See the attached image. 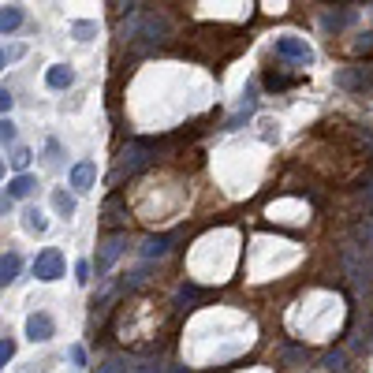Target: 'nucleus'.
<instances>
[{"instance_id": "nucleus-1", "label": "nucleus", "mask_w": 373, "mask_h": 373, "mask_svg": "<svg viewBox=\"0 0 373 373\" xmlns=\"http://www.w3.org/2000/svg\"><path fill=\"white\" fill-rule=\"evenodd\" d=\"M153 153H157V146L153 142H142V138H135V142H127L124 146V153H119V176H135L138 168H146L153 161Z\"/></svg>"}, {"instance_id": "nucleus-2", "label": "nucleus", "mask_w": 373, "mask_h": 373, "mask_svg": "<svg viewBox=\"0 0 373 373\" xmlns=\"http://www.w3.org/2000/svg\"><path fill=\"white\" fill-rule=\"evenodd\" d=\"M34 276L45 280V284H52V280L64 276V254H60V247H45L42 254L34 258Z\"/></svg>"}, {"instance_id": "nucleus-3", "label": "nucleus", "mask_w": 373, "mask_h": 373, "mask_svg": "<svg viewBox=\"0 0 373 373\" xmlns=\"http://www.w3.org/2000/svg\"><path fill=\"white\" fill-rule=\"evenodd\" d=\"M276 52L280 57H288V60H295V64H310L314 60V49L302 42V37H276Z\"/></svg>"}, {"instance_id": "nucleus-4", "label": "nucleus", "mask_w": 373, "mask_h": 373, "mask_svg": "<svg viewBox=\"0 0 373 373\" xmlns=\"http://www.w3.org/2000/svg\"><path fill=\"white\" fill-rule=\"evenodd\" d=\"M52 332H57V321H52L45 310H37V314L26 317V340L45 343V340H52Z\"/></svg>"}, {"instance_id": "nucleus-5", "label": "nucleus", "mask_w": 373, "mask_h": 373, "mask_svg": "<svg viewBox=\"0 0 373 373\" xmlns=\"http://www.w3.org/2000/svg\"><path fill=\"white\" fill-rule=\"evenodd\" d=\"M93 179H97V165H93V161H78L71 168V186H75L78 194L93 191Z\"/></svg>"}, {"instance_id": "nucleus-6", "label": "nucleus", "mask_w": 373, "mask_h": 373, "mask_svg": "<svg viewBox=\"0 0 373 373\" xmlns=\"http://www.w3.org/2000/svg\"><path fill=\"white\" fill-rule=\"evenodd\" d=\"M23 273V258L16 254V250H8V254H0V288H8V284H16Z\"/></svg>"}, {"instance_id": "nucleus-7", "label": "nucleus", "mask_w": 373, "mask_h": 373, "mask_svg": "<svg viewBox=\"0 0 373 373\" xmlns=\"http://www.w3.org/2000/svg\"><path fill=\"white\" fill-rule=\"evenodd\" d=\"M124 254V235H112L109 243H105V250H101V258H97V276H105L112 269V261Z\"/></svg>"}, {"instance_id": "nucleus-8", "label": "nucleus", "mask_w": 373, "mask_h": 373, "mask_svg": "<svg viewBox=\"0 0 373 373\" xmlns=\"http://www.w3.org/2000/svg\"><path fill=\"white\" fill-rule=\"evenodd\" d=\"M75 83V71L68 68V64H52V68L45 71V86L49 90H68Z\"/></svg>"}, {"instance_id": "nucleus-9", "label": "nucleus", "mask_w": 373, "mask_h": 373, "mask_svg": "<svg viewBox=\"0 0 373 373\" xmlns=\"http://www.w3.org/2000/svg\"><path fill=\"white\" fill-rule=\"evenodd\" d=\"M23 19H26L23 4H4V8H0V34L19 30V26H23Z\"/></svg>"}, {"instance_id": "nucleus-10", "label": "nucleus", "mask_w": 373, "mask_h": 373, "mask_svg": "<svg viewBox=\"0 0 373 373\" xmlns=\"http://www.w3.org/2000/svg\"><path fill=\"white\" fill-rule=\"evenodd\" d=\"M172 250V235H150L142 239V258H165Z\"/></svg>"}, {"instance_id": "nucleus-11", "label": "nucleus", "mask_w": 373, "mask_h": 373, "mask_svg": "<svg viewBox=\"0 0 373 373\" xmlns=\"http://www.w3.org/2000/svg\"><path fill=\"white\" fill-rule=\"evenodd\" d=\"M34 186H37V179L26 176V172H19L16 179H8V194L19 202V198H30V194H34Z\"/></svg>"}, {"instance_id": "nucleus-12", "label": "nucleus", "mask_w": 373, "mask_h": 373, "mask_svg": "<svg viewBox=\"0 0 373 373\" xmlns=\"http://www.w3.org/2000/svg\"><path fill=\"white\" fill-rule=\"evenodd\" d=\"M52 209H57L60 217H71V213H75V198L64 191V186H57V191H52Z\"/></svg>"}, {"instance_id": "nucleus-13", "label": "nucleus", "mask_w": 373, "mask_h": 373, "mask_svg": "<svg viewBox=\"0 0 373 373\" xmlns=\"http://www.w3.org/2000/svg\"><path fill=\"white\" fill-rule=\"evenodd\" d=\"M355 239H358V243H362V247H358V250H362V254H366V250H373V220L355 224Z\"/></svg>"}, {"instance_id": "nucleus-14", "label": "nucleus", "mask_w": 373, "mask_h": 373, "mask_svg": "<svg viewBox=\"0 0 373 373\" xmlns=\"http://www.w3.org/2000/svg\"><path fill=\"white\" fill-rule=\"evenodd\" d=\"M23 228H26V232H45L42 209H26V213H23Z\"/></svg>"}, {"instance_id": "nucleus-15", "label": "nucleus", "mask_w": 373, "mask_h": 373, "mask_svg": "<svg viewBox=\"0 0 373 373\" xmlns=\"http://www.w3.org/2000/svg\"><path fill=\"white\" fill-rule=\"evenodd\" d=\"M325 369L348 373V355H343V351H328V355H325Z\"/></svg>"}, {"instance_id": "nucleus-16", "label": "nucleus", "mask_w": 373, "mask_h": 373, "mask_svg": "<svg viewBox=\"0 0 373 373\" xmlns=\"http://www.w3.org/2000/svg\"><path fill=\"white\" fill-rule=\"evenodd\" d=\"M30 161H34V153L26 150V146H16V150H11V165H16L19 172H26V168H30Z\"/></svg>"}, {"instance_id": "nucleus-17", "label": "nucleus", "mask_w": 373, "mask_h": 373, "mask_svg": "<svg viewBox=\"0 0 373 373\" xmlns=\"http://www.w3.org/2000/svg\"><path fill=\"white\" fill-rule=\"evenodd\" d=\"M71 34L78 42H93V34H97V23H71Z\"/></svg>"}, {"instance_id": "nucleus-18", "label": "nucleus", "mask_w": 373, "mask_h": 373, "mask_svg": "<svg viewBox=\"0 0 373 373\" xmlns=\"http://www.w3.org/2000/svg\"><path fill=\"white\" fill-rule=\"evenodd\" d=\"M16 142V124L11 119H0V146H11Z\"/></svg>"}, {"instance_id": "nucleus-19", "label": "nucleus", "mask_w": 373, "mask_h": 373, "mask_svg": "<svg viewBox=\"0 0 373 373\" xmlns=\"http://www.w3.org/2000/svg\"><path fill=\"white\" fill-rule=\"evenodd\" d=\"M11 358H16V343H11V340H0V369H4Z\"/></svg>"}, {"instance_id": "nucleus-20", "label": "nucleus", "mask_w": 373, "mask_h": 373, "mask_svg": "<svg viewBox=\"0 0 373 373\" xmlns=\"http://www.w3.org/2000/svg\"><path fill=\"white\" fill-rule=\"evenodd\" d=\"M194 299H198V288H194V284H183V288H179V306L186 310V306H191Z\"/></svg>"}, {"instance_id": "nucleus-21", "label": "nucleus", "mask_w": 373, "mask_h": 373, "mask_svg": "<svg viewBox=\"0 0 373 373\" xmlns=\"http://www.w3.org/2000/svg\"><path fill=\"white\" fill-rule=\"evenodd\" d=\"M71 362H75L78 369L86 366V348H83V343H75V348H71Z\"/></svg>"}, {"instance_id": "nucleus-22", "label": "nucleus", "mask_w": 373, "mask_h": 373, "mask_svg": "<svg viewBox=\"0 0 373 373\" xmlns=\"http://www.w3.org/2000/svg\"><path fill=\"white\" fill-rule=\"evenodd\" d=\"M75 280H78V284H86V280H90V261H78L75 265Z\"/></svg>"}, {"instance_id": "nucleus-23", "label": "nucleus", "mask_w": 373, "mask_h": 373, "mask_svg": "<svg viewBox=\"0 0 373 373\" xmlns=\"http://www.w3.org/2000/svg\"><path fill=\"white\" fill-rule=\"evenodd\" d=\"M23 52H26L23 45H11V49L4 52V60H19V57H23Z\"/></svg>"}, {"instance_id": "nucleus-24", "label": "nucleus", "mask_w": 373, "mask_h": 373, "mask_svg": "<svg viewBox=\"0 0 373 373\" xmlns=\"http://www.w3.org/2000/svg\"><path fill=\"white\" fill-rule=\"evenodd\" d=\"M8 109H11V93L0 90V112H8Z\"/></svg>"}, {"instance_id": "nucleus-25", "label": "nucleus", "mask_w": 373, "mask_h": 373, "mask_svg": "<svg viewBox=\"0 0 373 373\" xmlns=\"http://www.w3.org/2000/svg\"><path fill=\"white\" fill-rule=\"evenodd\" d=\"M11 202H16V198H11L8 191H4V194H0V213H8V209H11Z\"/></svg>"}, {"instance_id": "nucleus-26", "label": "nucleus", "mask_w": 373, "mask_h": 373, "mask_svg": "<svg viewBox=\"0 0 373 373\" xmlns=\"http://www.w3.org/2000/svg\"><path fill=\"white\" fill-rule=\"evenodd\" d=\"M8 176V165H4V157H0V179H4Z\"/></svg>"}, {"instance_id": "nucleus-27", "label": "nucleus", "mask_w": 373, "mask_h": 373, "mask_svg": "<svg viewBox=\"0 0 373 373\" xmlns=\"http://www.w3.org/2000/svg\"><path fill=\"white\" fill-rule=\"evenodd\" d=\"M0 71H4V49H0Z\"/></svg>"}, {"instance_id": "nucleus-28", "label": "nucleus", "mask_w": 373, "mask_h": 373, "mask_svg": "<svg viewBox=\"0 0 373 373\" xmlns=\"http://www.w3.org/2000/svg\"><path fill=\"white\" fill-rule=\"evenodd\" d=\"M366 194H369V202H373V186H369V191H366Z\"/></svg>"}]
</instances>
